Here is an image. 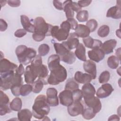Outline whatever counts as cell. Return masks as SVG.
<instances>
[{
    "mask_svg": "<svg viewBox=\"0 0 121 121\" xmlns=\"http://www.w3.org/2000/svg\"><path fill=\"white\" fill-rule=\"evenodd\" d=\"M60 59L57 54H52L48 59V66L50 74L47 78V83L51 85H57L64 81L67 77V72L60 64Z\"/></svg>",
    "mask_w": 121,
    "mask_h": 121,
    "instance_id": "cell-1",
    "label": "cell"
},
{
    "mask_svg": "<svg viewBox=\"0 0 121 121\" xmlns=\"http://www.w3.org/2000/svg\"><path fill=\"white\" fill-rule=\"evenodd\" d=\"M34 25L35 31L32 35V38L35 41L41 42L46 36H50V30L52 25L47 23L43 17H36L34 19Z\"/></svg>",
    "mask_w": 121,
    "mask_h": 121,
    "instance_id": "cell-2",
    "label": "cell"
},
{
    "mask_svg": "<svg viewBox=\"0 0 121 121\" xmlns=\"http://www.w3.org/2000/svg\"><path fill=\"white\" fill-rule=\"evenodd\" d=\"M50 111V105L47 103L46 96L43 95H38L32 106L33 116L37 119L43 120L49 114Z\"/></svg>",
    "mask_w": 121,
    "mask_h": 121,
    "instance_id": "cell-3",
    "label": "cell"
},
{
    "mask_svg": "<svg viewBox=\"0 0 121 121\" xmlns=\"http://www.w3.org/2000/svg\"><path fill=\"white\" fill-rule=\"evenodd\" d=\"M15 53L18 61L24 65L29 64L36 56V51L34 49L27 47L25 45L18 46L16 49Z\"/></svg>",
    "mask_w": 121,
    "mask_h": 121,
    "instance_id": "cell-4",
    "label": "cell"
},
{
    "mask_svg": "<svg viewBox=\"0 0 121 121\" xmlns=\"http://www.w3.org/2000/svg\"><path fill=\"white\" fill-rule=\"evenodd\" d=\"M53 45L56 54L59 55L61 61L69 64L75 62L76 56L73 52L68 49L61 43H55Z\"/></svg>",
    "mask_w": 121,
    "mask_h": 121,
    "instance_id": "cell-5",
    "label": "cell"
},
{
    "mask_svg": "<svg viewBox=\"0 0 121 121\" xmlns=\"http://www.w3.org/2000/svg\"><path fill=\"white\" fill-rule=\"evenodd\" d=\"M42 65L35 66L30 64L26 67L24 73L25 81L26 83L32 84L38 77L40 68Z\"/></svg>",
    "mask_w": 121,
    "mask_h": 121,
    "instance_id": "cell-6",
    "label": "cell"
},
{
    "mask_svg": "<svg viewBox=\"0 0 121 121\" xmlns=\"http://www.w3.org/2000/svg\"><path fill=\"white\" fill-rule=\"evenodd\" d=\"M60 27L57 31L53 38L59 41H64L68 39L69 36L70 26L67 20L61 23Z\"/></svg>",
    "mask_w": 121,
    "mask_h": 121,
    "instance_id": "cell-7",
    "label": "cell"
},
{
    "mask_svg": "<svg viewBox=\"0 0 121 121\" xmlns=\"http://www.w3.org/2000/svg\"><path fill=\"white\" fill-rule=\"evenodd\" d=\"M15 74V71H10L0 73V88L3 90L10 89L12 86V78Z\"/></svg>",
    "mask_w": 121,
    "mask_h": 121,
    "instance_id": "cell-8",
    "label": "cell"
},
{
    "mask_svg": "<svg viewBox=\"0 0 121 121\" xmlns=\"http://www.w3.org/2000/svg\"><path fill=\"white\" fill-rule=\"evenodd\" d=\"M84 101L87 107L91 108L96 113L99 112L102 108V104L99 98L95 95L83 97Z\"/></svg>",
    "mask_w": 121,
    "mask_h": 121,
    "instance_id": "cell-9",
    "label": "cell"
},
{
    "mask_svg": "<svg viewBox=\"0 0 121 121\" xmlns=\"http://www.w3.org/2000/svg\"><path fill=\"white\" fill-rule=\"evenodd\" d=\"M59 98L61 104L63 106L68 107L73 103V97L72 91L64 89L60 93Z\"/></svg>",
    "mask_w": 121,
    "mask_h": 121,
    "instance_id": "cell-10",
    "label": "cell"
},
{
    "mask_svg": "<svg viewBox=\"0 0 121 121\" xmlns=\"http://www.w3.org/2000/svg\"><path fill=\"white\" fill-rule=\"evenodd\" d=\"M58 91L54 87H49L46 90V99L50 106H57L59 105Z\"/></svg>",
    "mask_w": 121,
    "mask_h": 121,
    "instance_id": "cell-11",
    "label": "cell"
},
{
    "mask_svg": "<svg viewBox=\"0 0 121 121\" xmlns=\"http://www.w3.org/2000/svg\"><path fill=\"white\" fill-rule=\"evenodd\" d=\"M84 107L81 101H75L68 107L67 111L71 116H77L81 114Z\"/></svg>",
    "mask_w": 121,
    "mask_h": 121,
    "instance_id": "cell-12",
    "label": "cell"
},
{
    "mask_svg": "<svg viewBox=\"0 0 121 121\" xmlns=\"http://www.w3.org/2000/svg\"><path fill=\"white\" fill-rule=\"evenodd\" d=\"M112 86L109 83L103 84L96 92V96L99 98H106L112 93L113 91Z\"/></svg>",
    "mask_w": 121,
    "mask_h": 121,
    "instance_id": "cell-13",
    "label": "cell"
},
{
    "mask_svg": "<svg viewBox=\"0 0 121 121\" xmlns=\"http://www.w3.org/2000/svg\"><path fill=\"white\" fill-rule=\"evenodd\" d=\"M106 16L107 17H111L116 19L121 18V0L117 1L115 6L111 7L108 9Z\"/></svg>",
    "mask_w": 121,
    "mask_h": 121,
    "instance_id": "cell-14",
    "label": "cell"
},
{
    "mask_svg": "<svg viewBox=\"0 0 121 121\" xmlns=\"http://www.w3.org/2000/svg\"><path fill=\"white\" fill-rule=\"evenodd\" d=\"M88 56L90 60L94 62H99L104 59L105 54L101 48H95L88 51Z\"/></svg>",
    "mask_w": 121,
    "mask_h": 121,
    "instance_id": "cell-15",
    "label": "cell"
},
{
    "mask_svg": "<svg viewBox=\"0 0 121 121\" xmlns=\"http://www.w3.org/2000/svg\"><path fill=\"white\" fill-rule=\"evenodd\" d=\"M66 41H63L61 43L68 49L71 50L76 48L79 43L78 37L74 32L69 34V36Z\"/></svg>",
    "mask_w": 121,
    "mask_h": 121,
    "instance_id": "cell-16",
    "label": "cell"
},
{
    "mask_svg": "<svg viewBox=\"0 0 121 121\" xmlns=\"http://www.w3.org/2000/svg\"><path fill=\"white\" fill-rule=\"evenodd\" d=\"M17 65L10 61L9 60L3 58L0 61V73L10 71H16Z\"/></svg>",
    "mask_w": 121,
    "mask_h": 121,
    "instance_id": "cell-17",
    "label": "cell"
},
{
    "mask_svg": "<svg viewBox=\"0 0 121 121\" xmlns=\"http://www.w3.org/2000/svg\"><path fill=\"white\" fill-rule=\"evenodd\" d=\"M83 68L84 70L89 74L95 79L96 77V66L95 62L90 60H86L83 64Z\"/></svg>",
    "mask_w": 121,
    "mask_h": 121,
    "instance_id": "cell-18",
    "label": "cell"
},
{
    "mask_svg": "<svg viewBox=\"0 0 121 121\" xmlns=\"http://www.w3.org/2000/svg\"><path fill=\"white\" fill-rule=\"evenodd\" d=\"M74 80L80 84L90 83L92 79V77L88 73H84L80 71H77L74 75Z\"/></svg>",
    "mask_w": 121,
    "mask_h": 121,
    "instance_id": "cell-19",
    "label": "cell"
},
{
    "mask_svg": "<svg viewBox=\"0 0 121 121\" xmlns=\"http://www.w3.org/2000/svg\"><path fill=\"white\" fill-rule=\"evenodd\" d=\"M116 44L117 41L115 39H110L103 43L101 49L105 54H108L113 52V49L116 47Z\"/></svg>",
    "mask_w": 121,
    "mask_h": 121,
    "instance_id": "cell-20",
    "label": "cell"
},
{
    "mask_svg": "<svg viewBox=\"0 0 121 121\" xmlns=\"http://www.w3.org/2000/svg\"><path fill=\"white\" fill-rule=\"evenodd\" d=\"M20 21L24 29L28 32L34 33L35 31V27L34 24H32L28 17L25 15L20 16Z\"/></svg>",
    "mask_w": 121,
    "mask_h": 121,
    "instance_id": "cell-21",
    "label": "cell"
},
{
    "mask_svg": "<svg viewBox=\"0 0 121 121\" xmlns=\"http://www.w3.org/2000/svg\"><path fill=\"white\" fill-rule=\"evenodd\" d=\"M75 34L77 36L81 38H85L89 36L90 32L89 29L86 25L78 24V27L75 30Z\"/></svg>",
    "mask_w": 121,
    "mask_h": 121,
    "instance_id": "cell-22",
    "label": "cell"
},
{
    "mask_svg": "<svg viewBox=\"0 0 121 121\" xmlns=\"http://www.w3.org/2000/svg\"><path fill=\"white\" fill-rule=\"evenodd\" d=\"M81 91L83 95V97L93 96L95 95L96 93L95 87L90 83L84 84L82 86Z\"/></svg>",
    "mask_w": 121,
    "mask_h": 121,
    "instance_id": "cell-23",
    "label": "cell"
},
{
    "mask_svg": "<svg viewBox=\"0 0 121 121\" xmlns=\"http://www.w3.org/2000/svg\"><path fill=\"white\" fill-rule=\"evenodd\" d=\"M75 51V56L79 60L82 61H85L86 60V48L82 43H79Z\"/></svg>",
    "mask_w": 121,
    "mask_h": 121,
    "instance_id": "cell-24",
    "label": "cell"
},
{
    "mask_svg": "<svg viewBox=\"0 0 121 121\" xmlns=\"http://www.w3.org/2000/svg\"><path fill=\"white\" fill-rule=\"evenodd\" d=\"M17 119L20 121H30L32 117L33 113L28 109L20 110L17 112Z\"/></svg>",
    "mask_w": 121,
    "mask_h": 121,
    "instance_id": "cell-25",
    "label": "cell"
},
{
    "mask_svg": "<svg viewBox=\"0 0 121 121\" xmlns=\"http://www.w3.org/2000/svg\"><path fill=\"white\" fill-rule=\"evenodd\" d=\"M71 2L72 0H65L63 3V10L65 13L67 19L73 18L74 16V11L71 6Z\"/></svg>",
    "mask_w": 121,
    "mask_h": 121,
    "instance_id": "cell-26",
    "label": "cell"
},
{
    "mask_svg": "<svg viewBox=\"0 0 121 121\" xmlns=\"http://www.w3.org/2000/svg\"><path fill=\"white\" fill-rule=\"evenodd\" d=\"M22 106V102L20 98L15 97L9 104V107L12 111L18 112L21 110Z\"/></svg>",
    "mask_w": 121,
    "mask_h": 121,
    "instance_id": "cell-27",
    "label": "cell"
},
{
    "mask_svg": "<svg viewBox=\"0 0 121 121\" xmlns=\"http://www.w3.org/2000/svg\"><path fill=\"white\" fill-rule=\"evenodd\" d=\"M120 61V60L115 55H111L107 59L108 66L111 69H116L119 66Z\"/></svg>",
    "mask_w": 121,
    "mask_h": 121,
    "instance_id": "cell-28",
    "label": "cell"
},
{
    "mask_svg": "<svg viewBox=\"0 0 121 121\" xmlns=\"http://www.w3.org/2000/svg\"><path fill=\"white\" fill-rule=\"evenodd\" d=\"M31 85L33 87L32 92L35 94H38L43 89L44 83L42 79L38 78V79L35 80Z\"/></svg>",
    "mask_w": 121,
    "mask_h": 121,
    "instance_id": "cell-29",
    "label": "cell"
},
{
    "mask_svg": "<svg viewBox=\"0 0 121 121\" xmlns=\"http://www.w3.org/2000/svg\"><path fill=\"white\" fill-rule=\"evenodd\" d=\"M79 85L77 82L72 78L68 79L66 83L65 89H67L73 91L75 90L78 89Z\"/></svg>",
    "mask_w": 121,
    "mask_h": 121,
    "instance_id": "cell-30",
    "label": "cell"
},
{
    "mask_svg": "<svg viewBox=\"0 0 121 121\" xmlns=\"http://www.w3.org/2000/svg\"><path fill=\"white\" fill-rule=\"evenodd\" d=\"M84 119L87 120H89L93 119L96 113L94 112L93 110L90 107L84 108L82 113L81 114Z\"/></svg>",
    "mask_w": 121,
    "mask_h": 121,
    "instance_id": "cell-31",
    "label": "cell"
},
{
    "mask_svg": "<svg viewBox=\"0 0 121 121\" xmlns=\"http://www.w3.org/2000/svg\"><path fill=\"white\" fill-rule=\"evenodd\" d=\"M33 91L31 84H26L22 85L20 89V94L21 96H25L28 95Z\"/></svg>",
    "mask_w": 121,
    "mask_h": 121,
    "instance_id": "cell-32",
    "label": "cell"
},
{
    "mask_svg": "<svg viewBox=\"0 0 121 121\" xmlns=\"http://www.w3.org/2000/svg\"><path fill=\"white\" fill-rule=\"evenodd\" d=\"M89 17L88 12L86 10H81L77 13L76 18L80 22H84L88 20Z\"/></svg>",
    "mask_w": 121,
    "mask_h": 121,
    "instance_id": "cell-33",
    "label": "cell"
},
{
    "mask_svg": "<svg viewBox=\"0 0 121 121\" xmlns=\"http://www.w3.org/2000/svg\"><path fill=\"white\" fill-rule=\"evenodd\" d=\"M110 33V28L108 26L104 25L101 26L97 30V35L99 36L104 38L106 37Z\"/></svg>",
    "mask_w": 121,
    "mask_h": 121,
    "instance_id": "cell-34",
    "label": "cell"
},
{
    "mask_svg": "<svg viewBox=\"0 0 121 121\" xmlns=\"http://www.w3.org/2000/svg\"><path fill=\"white\" fill-rule=\"evenodd\" d=\"M110 78V73L107 70L103 71L100 75L98 78L99 82L100 84L106 83Z\"/></svg>",
    "mask_w": 121,
    "mask_h": 121,
    "instance_id": "cell-35",
    "label": "cell"
},
{
    "mask_svg": "<svg viewBox=\"0 0 121 121\" xmlns=\"http://www.w3.org/2000/svg\"><path fill=\"white\" fill-rule=\"evenodd\" d=\"M49 46L46 43L41 44L38 47L39 55L42 56H44L48 54L50 51Z\"/></svg>",
    "mask_w": 121,
    "mask_h": 121,
    "instance_id": "cell-36",
    "label": "cell"
},
{
    "mask_svg": "<svg viewBox=\"0 0 121 121\" xmlns=\"http://www.w3.org/2000/svg\"><path fill=\"white\" fill-rule=\"evenodd\" d=\"M86 26L89 29L90 32H93L96 29L98 26V23L96 20L91 19L86 21Z\"/></svg>",
    "mask_w": 121,
    "mask_h": 121,
    "instance_id": "cell-37",
    "label": "cell"
},
{
    "mask_svg": "<svg viewBox=\"0 0 121 121\" xmlns=\"http://www.w3.org/2000/svg\"><path fill=\"white\" fill-rule=\"evenodd\" d=\"M9 96L2 90L0 91V105L9 104Z\"/></svg>",
    "mask_w": 121,
    "mask_h": 121,
    "instance_id": "cell-38",
    "label": "cell"
},
{
    "mask_svg": "<svg viewBox=\"0 0 121 121\" xmlns=\"http://www.w3.org/2000/svg\"><path fill=\"white\" fill-rule=\"evenodd\" d=\"M82 40L84 45L86 47L92 49L94 43V39H93L91 36H88L86 37L83 38Z\"/></svg>",
    "mask_w": 121,
    "mask_h": 121,
    "instance_id": "cell-39",
    "label": "cell"
},
{
    "mask_svg": "<svg viewBox=\"0 0 121 121\" xmlns=\"http://www.w3.org/2000/svg\"><path fill=\"white\" fill-rule=\"evenodd\" d=\"M73 102L75 101H81L82 98H83V95L81 90L79 89H77L72 91Z\"/></svg>",
    "mask_w": 121,
    "mask_h": 121,
    "instance_id": "cell-40",
    "label": "cell"
},
{
    "mask_svg": "<svg viewBox=\"0 0 121 121\" xmlns=\"http://www.w3.org/2000/svg\"><path fill=\"white\" fill-rule=\"evenodd\" d=\"M11 109L10 107L7 105H0V115L3 116L7 113H10L11 112Z\"/></svg>",
    "mask_w": 121,
    "mask_h": 121,
    "instance_id": "cell-41",
    "label": "cell"
},
{
    "mask_svg": "<svg viewBox=\"0 0 121 121\" xmlns=\"http://www.w3.org/2000/svg\"><path fill=\"white\" fill-rule=\"evenodd\" d=\"M21 85H13L10 88V90L13 95L15 96H19L20 95V89Z\"/></svg>",
    "mask_w": 121,
    "mask_h": 121,
    "instance_id": "cell-42",
    "label": "cell"
},
{
    "mask_svg": "<svg viewBox=\"0 0 121 121\" xmlns=\"http://www.w3.org/2000/svg\"><path fill=\"white\" fill-rule=\"evenodd\" d=\"M26 31L23 29H18L14 33V35L18 38H21L24 36L26 34Z\"/></svg>",
    "mask_w": 121,
    "mask_h": 121,
    "instance_id": "cell-43",
    "label": "cell"
},
{
    "mask_svg": "<svg viewBox=\"0 0 121 121\" xmlns=\"http://www.w3.org/2000/svg\"><path fill=\"white\" fill-rule=\"evenodd\" d=\"M67 21L69 22L70 26V29L72 30H75L78 26V22L76 19H75L74 18L67 19Z\"/></svg>",
    "mask_w": 121,
    "mask_h": 121,
    "instance_id": "cell-44",
    "label": "cell"
},
{
    "mask_svg": "<svg viewBox=\"0 0 121 121\" xmlns=\"http://www.w3.org/2000/svg\"><path fill=\"white\" fill-rule=\"evenodd\" d=\"M9 6L12 7H17L20 5L21 1L19 0H9L7 1Z\"/></svg>",
    "mask_w": 121,
    "mask_h": 121,
    "instance_id": "cell-45",
    "label": "cell"
},
{
    "mask_svg": "<svg viewBox=\"0 0 121 121\" xmlns=\"http://www.w3.org/2000/svg\"><path fill=\"white\" fill-rule=\"evenodd\" d=\"M52 2H53V5L55 8V9L59 10H63V3H62L60 1L57 0H54Z\"/></svg>",
    "mask_w": 121,
    "mask_h": 121,
    "instance_id": "cell-46",
    "label": "cell"
},
{
    "mask_svg": "<svg viewBox=\"0 0 121 121\" xmlns=\"http://www.w3.org/2000/svg\"><path fill=\"white\" fill-rule=\"evenodd\" d=\"M92 2V0H79L78 1V5L82 8V7H85L89 6L91 3Z\"/></svg>",
    "mask_w": 121,
    "mask_h": 121,
    "instance_id": "cell-47",
    "label": "cell"
},
{
    "mask_svg": "<svg viewBox=\"0 0 121 121\" xmlns=\"http://www.w3.org/2000/svg\"><path fill=\"white\" fill-rule=\"evenodd\" d=\"M8 26L7 23L4 19L1 18L0 19V31L4 32L7 29Z\"/></svg>",
    "mask_w": 121,
    "mask_h": 121,
    "instance_id": "cell-48",
    "label": "cell"
},
{
    "mask_svg": "<svg viewBox=\"0 0 121 121\" xmlns=\"http://www.w3.org/2000/svg\"><path fill=\"white\" fill-rule=\"evenodd\" d=\"M25 70L24 67V66L22 64H20L18 67H17L16 71L15 73L18 75L22 76L23 74L25 73Z\"/></svg>",
    "mask_w": 121,
    "mask_h": 121,
    "instance_id": "cell-49",
    "label": "cell"
},
{
    "mask_svg": "<svg viewBox=\"0 0 121 121\" xmlns=\"http://www.w3.org/2000/svg\"><path fill=\"white\" fill-rule=\"evenodd\" d=\"M71 7L73 10V11L77 13H78V12H79L81 10L82 8L78 5V3L76 2H74V1H72L71 3Z\"/></svg>",
    "mask_w": 121,
    "mask_h": 121,
    "instance_id": "cell-50",
    "label": "cell"
},
{
    "mask_svg": "<svg viewBox=\"0 0 121 121\" xmlns=\"http://www.w3.org/2000/svg\"><path fill=\"white\" fill-rule=\"evenodd\" d=\"M102 44L103 43L100 40L98 39H94V43L92 49L101 48L102 45Z\"/></svg>",
    "mask_w": 121,
    "mask_h": 121,
    "instance_id": "cell-51",
    "label": "cell"
},
{
    "mask_svg": "<svg viewBox=\"0 0 121 121\" xmlns=\"http://www.w3.org/2000/svg\"><path fill=\"white\" fill-rule=\"evenodd\" d=\"M120 116L118 115H116V114H113L111 116H110L108 119V121H120Z\"/></svg>",
    "mask_w": 121,
    "mask_h": 121,
    "instance_id": "cell-52",
    "label": "cell"
},
{
    "mask_svg": "<svg viewBox=\"0 0 121 121\" xmlns=\"http://www.w3.org/2000/svg\"><path fill=\"white\" fill-rule=\"evenodd\" d=\"M121 48L120 47L115 51V55L120 60H121Z\"/></svg>",
    "mask_w": 121,
    "mask_h": 121,
    "instance_id": "cell-53",
    "label": "cell"
},
{
    "mask_svg": "<svg viewBox=\"0 0 121 121\" xmlns=\"http://www.w3.org/2000/svg\"><path fill=\"white\" fill-rule=\"evenodd\" d=\"M116 35L117 37H118L119 38H121V31L120 29H117L116 31Z\"/></svg>",
    "mask_w": 121,
    "mask_h": 121,
    "instance_id": "cell-54",
    "label": "cell"
},
{
    "mask_svg": "<svg viewBox=\"0 0 121 121\" xmlns=\"http://www.w3.org/2000/svg\"><path fill=\"white\" fill-rule=\"evenodd\" d=\"M7 2V1H6V0H1L0 1L1 7H2L3 6H4L6 4Z\"/></svg>",
    "mask_w": 121,
    "mask_h": 121,
    "instance_id": "cell-55",
    "label": "cell"
},
{
    "mask_svg": "<svg viewBox=\"0 0 121 121\" xmlns=\"http://www.w3.org/2000/svg\"><path fill=\"white\" fill-rule=\"evenodd\" d=\"M121 67H120L117 69V73L120 76L121 75Z\"/></svg>",
    "mask_w": 121,
    "mask_h": 121,
    "instance_id": "cell-56",
    "label": "cell"
},
{
    "mask_svg": "<svg viewBox=\"0 0 121 121\" xmlns=\"http://www.w3.org/2000/svg\"><path fill=\"white\" fill-rule=\"evenodd\" d=\"M3 57H4V55H3V53H2V52L1 51V52H0V60L3 59V58H4Z\"/></svg>",
    "mask_w": 121,
    "mask_h": 121,
    "instance_id": "cell-57",
    "label": "cell"
}]
</instances>
